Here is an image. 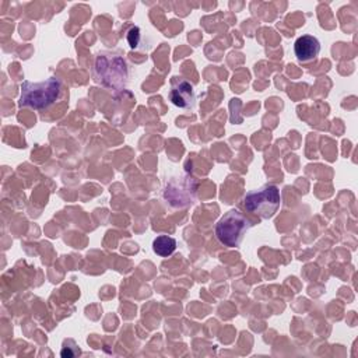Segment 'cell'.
<instances>
[{"label": "cell", "instance_id": "3", "mask_svg": "<svg viewBox=\"0 0 358 358\" xmlns=\"http://www.w3.org/2000/svg\"><path fill=\"white\" fill-rule=\"evenodd\" d=\"M252 227V221L239 210H229L215 225L218 241L228 248H238L243 241L245 234Z\"/></svg>", "mask_w": 358, "mask_h": 358}, {"label": "cell", "instance_id": "2", "mask_svg": "<svg viewBox=\"0 0 358 358\" xmlns=\"http://www.w3.org/2000/svg\"><path fill=\"white\" fill-rule=\"evenodd\" d=\"M62 94V83L56 77H50L42 83L24 81L21 84L20 105L32 109H45L53 105Z\"/></svg>", "mask_w": 358, "mask_h": 358}, {"label": "cell", "instance_id": "7", "mask_svg": "<svg viewBox=\"0 0 358 358\" xmlns=\"http://www.w3.org/2000/svg\"><path fill=\"white\" fill-rule=\"evenodd\" d=\"M320 52V42L313 35H302L294 43V53L302 63L312 62Z\"/></svg>", "mask_w": 358, "mask_h": 358}, {"label": "cell", "instance_id": "6", "mask_svg": "<svg viewBox=\"0 0 358 358\" xmlns=\"http://www.w3.org/2000/svg\"><path fill=\"white\" fill-rule=\"evenodd\" d=\"M169 99L180 109H193L196 105V92L193 85L179 77H173L169 91Z\"/></svg>", "mask_w": 358, "mask_h": 358}, {"label": "cell", "instance_id": "4", "mask_svg": "<svg viewBox=\"0 0 358 358\" xmlns=\"http://www.w3.org/2000/svg\"><path fill=\"white\" fill-rule=\"evenodd\" d=\"M243 204L249 213L268 220L280 208L281 194L277 186L264 185L259 189L248 192L243 197Z\"/></svg>", "mask_w": 358, "mask_h": 358}, {"label": "cell", "instance_id": "9", "mask_svg": "<svg viewBox=\"0 0 358 358\" xmlns=\"http://www.w3.org/2000/svg\"><path fill=\"white\" fill-rule=\"evenodd\" d=\"M140 41V28L138 27H131L129 34H127V42L131 48H136Z\"/></svg>", "mask_w": 358, "mask_h": 358}, {"label": "cell", "instance_id": "5", "mask_svg": "<svg viewBox=\"0 0 358 358\" xmlns=\"http://www.w3.org/2000/svg\"><path fill=\"white\" fill-rule=\"evenodd\" d=\"M197 183L189 175H180L173 178L164 190V199L172 207H186L193 203L196 197Z\"/></svg>", "mask_w": 358, "mask_h": 358}, {"label": "cell", "instance_id": "8", "mask_svg": "<svg viewBox=\"0 0 358 358\" xmlns=\"http://www.w3.org/2000/svg\"><path fill=\"white\" fill-rule=\"evenodd\" d=\"M175 249H176V241L172 236L159 235L152 241V250L161 257L171 256L175 252Z\"/></svg>", "mask_w": 358, "mask_h": 358}, {"label": "cell", "instance_id": "1", "mask_svg": "<svg viewBox=\"0 0 358 358\" xmlns=\"http://www.w3.org/2000/svg\"><path fill=\"white\" fill-rule=\"evenodd\" d=\"M94 78L98 84L120 91L129 80V69L126 60L112 52H99L95 57Z\"/></svg>", "mask_w": 358, "mask_h": 358}]
</instances>
